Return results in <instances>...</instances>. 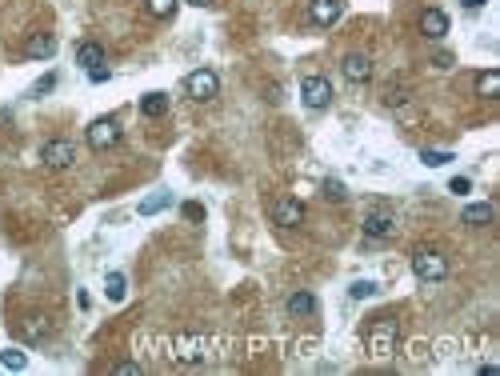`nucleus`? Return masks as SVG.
<instances>
[{
  "label": "nucleus",
  "instance_id": "1",
  "mask_svg": "<svg viewBox=\"0 0 500 376\" xmlns=\"http://www.w3.org/2000/svg\"><path fill=\"white\" fill-rule=\"evenodd\" d=\"M413 272H416V280L437 284V280H444V276H449V261H444L437 249H416L413 252Z\"/></svg>",
  "mask_w": 500,
  "mask_h": 376
},
{
  "label": "nucleus",
  "instance_id": "2",
  "mask_svg": "<svg viewBox=\"0 0 500 376\" xmlns=\"http://www.w3.org/2000/svg\"><path fill=\"white\" fill-rule=\"evenodd\" d=\"M185 92H188V96H192L196 104L213 101L216 92H220V76H216L213 68H196V73H188V76H185Z\"/></svg>",
  "mask_w": 500,
  "mask_h": 376
},
{
  "label": "nucleus",
  "instance_id": "3",
  "mask_svg": "<svg viewBox=\"0 0 500 376\" xmlns=\"http://www.w3.org/2000/svg\"><path fill=\"white\" fill-rule=\"evenodd\" d=\"M300 101H304V108H313V113H325L328 104H332V84H328L325 76H304L300 80Z\"/></svg>",
  "mask_w": 500,
  "mask_h": 376
},
{
  "label": "nucleus",
  "instance_id": "4",
  "mask_svg": "<svg viewBox=\"0 0 500 376\" xmlns=\"http://www.w3.org/2000/svg\"><path fill=\"white\" fill-rule=\"evenodd\" d=\"M364 344H368L373 356H392V349H396V325H392L388 316H380V320L364 332Z\"/></svg>",
  "mask_w": 500,
  "mask_h": 376
},
{
  "label": "nucleus",
  "instance_id": "5",
  "mask_svg": "<svg viewBox=\"0 0 500 376\" xmlns=\"http://www.w3.org/2000/svg\"><path fill=\"white\" fill-rule=\"evenodd\" d=\"M40 161H44V168H56V173H61V168H73L76 164V144L56 137V140H49V144L40 149Z\"/></svg>",
  "mask_w": 500,
  "mask_h": 376
},
{
  "label": "nucleus",
  "instance_id": "6",
  "mask_svg": "<svg viewBox=\"0 0 500 376\" xmlns=\"http://www.w3.org/2000/svg\"><path fill=\"white\" fill-rule=\"evenodd\" d=\"M116 140H120V125H116L113 116H100V120L88 125V149L104 152V149H113Z\"/></svg>",
  "mask_w": 500,
  "mask_h": 376
},
{
  "label": "nucleus",
  "instance_id": "7",
  "mask_svg": "<svg viewBox=\"0 0 500 376\" xmlns=\"http://www.w3.org/2000/svg\"><path fill=\"white\" fill-rule=\"evenodd\" d=\"M340 73L349 84H368L373 80V56H364V52H349L344 61H340Z\"/></svg>",
  "mask_w": 500,
  "mask_h": 376
},
{
  "label": "nucleus",
  "instance_id": "8",
  "mask_svg": "<svg viewBox=\"0 0 500 376\" xmlns=\"http://www.w3.org/2000/svg\"><path fill=\"white\" fill-rule=\"evenodd\" d=\"M416 28H420V37H428V40H444L449 37V13H444V8H425V13L416 16Z\"/></svg>",
  "mask_w": 500,
  "mask_h": 376
},
{
  "label": "nucleus",
  "instance_id": "9",
  "mask_svg": "<svg viewBox=\"0 0 500 376\" xmlns=\"http://www.w3.org/2000/svg\"><path fill=\"white\" fill-rule=\"evenodd\" d=\"M273 225H280V228H300V225H304V204L292 201V196H280V201L273 204Z\"/></svg>",
  "mask_w": 500,
  "mask_h": 376
},
{
  "label": "nucleus",
  "instance_id": "10",
  "mask_svg": "<svg viewBox=\"0 0 500 376\" xmlns=\"http://www.w3.org/2000/svg\"><path fill=\"white\" fill-rule=\"evenodd\" d=\"M340 13H344V0H313V4H308V20H313L316 28L337 25Z\"/></svg>",
  "mask_w": 500,
  "mask_h": 376
},
{
  "label": "nucleus",
  "instance_id": "11",
  "mask_svg": "<svg viewBox=\"0 0 500 376\" xmlns=\"http://www.w3.org/2000/svg\"><path fill=\"white\" fill-rule=\"evenodd\" d=\"M364 237H376V240L396 237V216L392 213H368L364 216Z\"/></svg>",
  "mask_w": 500,
  "mask_h": 376
},
{
  "label": "nucleus",
  "instance_id": "12",
  "mask_svg": "<svg viewBox=\"0 0 500 376\" xmlns=\"http://www.w3.org/2000/svg\"><path fill=\"white\" fill-rule=\"evenodd\" d=\"M52 52H56V37H52V32H32V37L25 40L28 61H49Z\"/></svg>",
  "mask_w": 500,
  "mask_h": 376
},
{
  "label": "nucleus",
  "instance_id": "13",
  "mask_svg": "<svg viewBox=\"0 0 500 376\" xmlns=\"http://www.w3.org/2000/svg\"><path fill=\"white\" fill-rule=\"evenodd\" d=\"M76 64L88 68V73L100 68V64H104V44H96V40H80V44H76Z\"/></svg>",
  "mask_w": 500,
  "mask_h": 376
},
{
  "label": "nucleus",
  "instance_id": "14",
  "mask_svg": "<svg viewBox=\"0 0 500 376\" xmlns=\"http://www.w3.org/2000/svg\"><path fill=\"white\" fill-rule=\"evenodd\" d=\"M16 332H20L28 344H37V340L49 337V316H25V320H16Z\"/></svg>",
  "mask_w": 500,
  "mask_h": 376
},
{
  "label": "nucleus",
  "instance_id": "15",
  "mask_svg": "<svg viewBox=\"0 0 500 376\" xmlns=\"http://www.w3.org/2000/svg\"><path fill=\"white\" fill-rule=\"evenodd\" d=\"M285 308H288V316H313L316 313V296L300 289V292H292V296L285 301Z\"/></svg>",
  "mask_w": 500,
  "mask_h": 376
},
{
  "label": "nucleus",
  "instance_id": "16",
  "mask_svg": "<svg viewBox=\"0 0 500 376\" xmlns=\"http://www.w3.org/2000/svg\"><path fill=\"white\" fill-rule=\"evenodd\" d=\"M496 92H500V73L496 68H485V73L476 76V96L480 101H496Z\"/></svg>",
  "mask_w": 500,
  "mask_h": 376
},
{
  "label": "nucleus",
  "instance_id": "17",
  "mask_svg": "<svg viewBox=\"0 0 500 376\" xmlns=\"http://www.w3.org/2000/svg\"><path fill=\"white\" fill-rule=\"evenodd\" d=\"M164 113H168V96H164V92H149V96H140V116L161 120Z\"/></svg>",
  "mask_w": 500,
  "mask_h": 376
},
{
  "label": "nucleus",
  "instance_id": "18",
  "mask_svg": "<svg viewBox=\"0 0 500 376\" xmlns=\"http://www.w3.org/2000/svg\"><path fill=\"white\" fill-rule=\"evenodd\" d=\"M461 220H464V225H473V228L492 225V204H464Z\"/></svg>",
  "mask_w": 500,
  "mask_h": 376
},
{
  "label": "nucleus",
  "instance_id": "19",
  "mask_svg": "<svg viewBox=\"0 0 500 376\" xmlns=\"http://www.w3.org/2000/svg\"><path fill=\"white\" fill-rule=\"evenodd\" d=\"M104 296L108 301H125L128 296V280H125V272H108V280H104Z\"/></svg>",
  "mask_w": 500,
  "mask_h": 376
},
{
  "label": "nucleus",
  "instance_id": "20",
  "mask_svg": "<svg viewBox=\"0 0 500 376\" xmlns=\"http://www.w3.org/2000/svg\"><path fill=\"white\" fill-rule=\"evenodd\" d=\"M176 4H180V0H144V13H149L152 20H168V16L176 13Z\"/></svg>",
  "mask_w": 500,
  "mask_h": 376
},
{
  "label": "nucleus",
  "instance_id": "21",
  "mask_svg": "<svg viewBox=\"0 0 500 376\" xmlns=\"http://www.w3.org/2000/svg\"><path fill=\"white\" fill-rule=\"evenodd\" d=\"M168 204H173V192H156L149 201H140V216H156V213H164Z\"/></svg>",
  "mask_w": 500,
  "mask_h": 376
},
{
  "label": "nucleus",
  "instance_id": "22",
  "mask_svg": "<svg viewBox=\"0 0 500 376\" xmlns=\"http://www.w3.org/2000/svg\"><path fill=\"white\" fill-rule=\"evenodd\" d=\"M0 364H4L8 372H25V368H28V356H25L20 349H4V352H0Z\"/></svg>",
  "mask_w": 500,
  "mask_h": 376
},
{
  "label": "nucleus",
  "instance_id": "23",
  "mask_svg": "<svg viewBox=\"0 0 500 376\" xmlns=\"http://www.w3.org/2000/svg\"><path fill=\"white\" fill-rule=\"evenodd\" d=\"M420 161L428 164V168H440V164H449V161H456V156H452L449 149H425L420 152Z\"/></svg>",
  "mask_w": 500,
  "mask_h": 376
},
{
  "label": "nucleus",
  "instance_id": "24",
  "mask_svg": "<svg viewBox=\"0 0 500 376\" xmlns=\"http://www.w3.org/2000/svg\"><path fill=\"white\" fill-rule=\"evenodd\" d=\"M180 216H185V220H192V225H200V220H204V204L185 201V204H180Z\"/></svg>",
  "mask_w": 500,
  "mask_h": 376
},
{
  "label": "nucleus",
  "instance_id": "25",
  "mask_svg": "<svg viewBox=\"0 0 500 376\" xmlns=\"http://www.w3.org/2000/svg\"><path fill=\"white\" fill-rule=\"evenodd\" d=\"M325 201H349V188L340 180H325Z\"/></svg>",
  "mask_w": 500,
  "mask_h": 376
},
{
  "label": "nucleus",
  "instance_id": "26",
  "mask_svg": "<svg viewBox=\"0 0 500 376\" xmlns=\"http://www.w3.org/2000/svg\"><path fill=\"white\" fill-rule=\"evenodd\" d=\"M349 292H352V301H368V296L376 292V280H356Z\"/></svg>",
  "mask_w": 500,
  "mask_h": 376
},
{
  "label": "nucleus",
  "instance_id": "27",
  "mask_svg": "<svg viewBox=\"0 0 500 376\" xmlns=\"http://www.w3.org/2000/svg\"><path fill=\"white\" fill-rule=\"evenodd\" d=\"M56 88V73H49V76H40L37 84L28 88V96H44V92H52Z\"/></svg>",
  "mask_w": 500,
  "mask_h": 376
},
{
  "label": "nucleus",
  "instance_id": "28",
  "mask_svg": "<svg viewBox=\"0 0 500 376\" xmlns=\"http://www.w3.org/2000/svg\"><path fill=\"white\" fill-rule=\"evenodd\" d=\"M449 192H456V196H468V192H473L468 176H452V180H449Z\"/></svg>",
  "mask_w": 500,
  "mask_h": 376
},
{
  "label": "nucleus",
  "instance_id": "29",
  "mask_svg": "<svg viewBox=\"0 0 500 376\" xmlns=\"http://www.w3.org/2000/svg\"><path fill=\"white\" fill-rule=\"evenodd\" d=\"M113 372H116V376H137L140 364H137V361H120V364H113Z\"/></svg>",
  "mask_w": 500,
  "mask_h": 376
},
{
  "label": "nucleus",
  "instance_id": "30",
  "mask_svg": "<svg viewBox=\"0 0 500 376\" xmlns=\"http://www.w3.org/2000/svg\"><path fill=\"white\" fill-rule=\"evenodd\" d=\"M404 101H408V92H400V88H392V92L385 96V104H388V108H400Z\"/></svg>",
  "mask_w": 500,
  "mask_h": 376
},
{
  "label": "nucleus",
  "instance_id": "31",
  "mask_svg": "<svg viewBox=\"0 0 500 376\" xmlns=\"http://www.w3.org/2000/svg\"><path fill=\"white\" fill-rule=\"evenodd\" d=\"M432 68L449 73V68H452V56H449V52H437V56H432Z\"/></svg>",
  "mask_w": 500,
  "mask_h": 376
},
{
  "label": "nucleus",
  "instance_id": "32",
  "mask_svg": "<svg viewBox=\"0 0 500 376\" xmlns=\"http://www.w3.org/2000/svg\"><path fill=\"white\" fill-rule=\"evenodd\" d=\"M108 68H104V64H100V68H92V73H88V80H92V84H104V80H108Z\"/></svg>",
  "mask_w": 500,
  "mask_h": 376
},
{
  "label": "nucleus",
  "instance_id": "33",
  "mask_svg": "<svg viewBox=\"0 0 500 376\" xmlns=\"http://www.w3.org/2000/svg\"><path fill=\"white\" fill-rule=\"evenodd\" d=\"M464 4V13H480V8H485V0H461Z\"/></svg>",
  "mask_w": 500,
  "mask_h": 376
},
{
  "label": "nucleus",
  "instance_id": "34",
  "mask_svg": "<svg viewBox=\"0 0 500 376\" xmlns=\"http://www.w3.org/2000/svg\"><path fill=\"white\" fill-rule=\"evenodd\" d=\"M185 4H192V8H208L213 0H185Z\"/></svg>",
  "mask_w": 500,
  "mask_h": 376
}]
</instances>
